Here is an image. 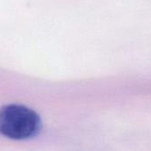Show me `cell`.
Masks as SVG:
<instances>
[{"label": "cell", "instance_id": "6da1fadb", "mask_svg": "<svg viewBox=\"0 0 151 151\" xmlns=\"http://www.w3.org/2000/svg\"><path fill=\"white\" fill-rule=\"evenodd\" d=\"M42 121L32 109L20 104H7L0 109V134L9 139L22 141L36 136Z\"/></svg>", "mask_w": 151, "mask_h": 151}]
</instances>
